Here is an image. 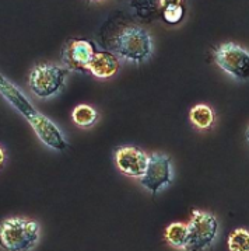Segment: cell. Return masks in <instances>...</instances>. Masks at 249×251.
<instances>
[{
    "instance_id": "cell-12",
    "label": "cell",
    "mask_w": 249,
    "mask_h": 251,
    "mask_svg": "<svg viewBox=\"0 0 249 251\" xmlns=\"http://www.w3.org/2000/svg\"><path fill=\"white\" fill-rule=\"evenodd\" d=\"M190 122L199 129H209L214 122V112L206 104H198L189 111Z\"/></svg>"
},
{
    "instance_id": "cell-17",
    "label": "cell",
    "mask_w": 249,
    "mask_h": 251,
    "mask_svg": "<svg viewBox=\"0 0 249 251\" xmlns=\"http://www.w3.org/2000/svg\"><path fill=\"white\" fill-rule=\"evenodd\" d=\"M171 4H182V0H159V6L162 9L168 7Z\"/></svg>"
},
{
    "instance_id": "cell-10",
    "label": "cell",
    "mask_w": 249,
    "mask_h": 251,
    "mask_svg": "<svg viewBox=\"0 0 249 251\" xmlns=\"http://www.w3.org/2000/svg\"><path fill=\"white\" fill-rule=\"evenodd\" d=\"M0 93L24 118L28 120L34 114L38 112L30 101L27 100V97L21 93L20 89L17 86H14L13 83H10L4 76L0 77Z\"/></svg>"
},
{
    "instance_id": "cell-9",
    "label": "cell",
    "mask_w": 249,
    "mask_h": 251,
    "mask_svg": "<svg viewBox=\"0 0 249 251\" xmlns=\"http://www.w3.org/2000/svg\"><path fill=\"white\" fill-rule=\"evenodd\" d=\"M149 160L150 156L133 146H123L118 149L115 154V161H116L118 169L123 174L129 177H137V178H140L146 173Z\"/></svg>"
},
{
    "instance_id": "cell-15",
    "label": "cell",
    "mask_w": 249,
    "mask_h": 251,
    "mask_svg": "<svg viewBox=\"0 0 249 251\" xmlns=\"http://www.w3.org/2000/svg\"><path fill=\"white\" fill-rule=\"evenodd\" d=\"M228 249L231 251H249V231L235 229L229 234Z\"/></svg>"
},
{
    "instance_id": "cell-16",
    "label": "cell",
    "mask_w": 249,
    "mask_h": 251,
    "mask_svg": "<svg viewBox=\"0 0 249 251\" xmlns=\"http://www.w3.org/2000/svg\"><path fill=\"white\" fill-rule=\"evenodd\" d=\"M164 13H162V17L164 20L170 24H178L182 17H183V7L182 4H171L168 7L162 9Z\"/></svg>"
},
{
    "instance_id": "cell-8",
    "label": "cell",
    "mask_w": 249,
    "mask_h": 251,
    "mask_svg": "<svg viewBox=\"0 0 249 251\" xmlns=\"http://www.w3.org/2000/svg\"><path fill=\"white\" fill-rule=\"evenodd\" d=\"M28 121L34 132L37 133V136L44 145L58 151H65L68 148V142L63 138L60 129L48 117H45L41 112H37L31 118H28Z\"/></svg>"
},
{
    "instance_id": "cell-3",
    "label": "cell",
    "mask_w": 249,
    "mask_h": 251,
    "mask_svg": "<svg viewBox=\"0 0 249 251\" xmlns=\"http://www.w3.org/2000/svg\"><path fill=\"white\" fill-rule=\"evenodd\" d=\"M69 69L58 65L44 63L35 66L30 73L28 84L35 96L41 99H49L65 89Z\"/></svg>"
},
{
    "instance_id": "cell-7",
    "label": "cell",
    "mask_w": 249,
    "mask_h": 251,
    "mask_svg": "<svg viewBox=\"0 0 249 251\" xmlns=\"http://www.w3.org/2000/svg\"><path fill=\"white\" fill-rule=\"evenodd\" d=\"M95 52L90 41L71 40L62 50V60L65 66L73 72H87Z\"/></svg>"
},
{
    "instance_id": "cell-6",
    "label": "cell",
    "mask_w": 249,
    "mask_h": 251,
    "mask_svg": "<svg viewBox=\"0 0 249 251\" xmlns=\"http://www.w3.org/2000/svg\"><path fill=\"white\" fill-rule=\"evenodd\" d=\"M139 180L140 184L144 188H147L153 195H156L159 191V188L170 185L172 182L170 157L167 154L153 153L150 156L147 170Z\"/></svg>"
},
{
    "instance_id": "cell-14",
    "label": "cell",
    "mask_w": 249,
    "mask_h": 251,
    "mask_svg": "<svg viewBox=\"0 0 249 251\" xmlns=\"http://www.w3.org/2000/svg\"><path fill=\"white\" fill-rule=\"evenodd\" d=\"M98 118L97 111L87 104H80L71 112V120L80 128H91Z\"/></svg>"
},
{
    "instance_id": "cell-18",
    "label": "cell",
    "mask_w": 249,
    "mask_h": 251,
    "mask_svg": "<svg viewBox=\"0 0 249 251\" xmlns=\"http://www.w3.org/2000/svg\"><path fill=\"white\" fill-rule=\"evenodd\" d=\"M245 138H247V141L249 142V126L247 128V132H245Z\"/></svg>"
},
{
    "instance_id": "cell-2",
    "label": "cell",
    "mask_w": 249,
    "mask_h": 251,
    "mask_svg": "<svg viewBox=\"0 0 249 251\" xmlns=\"http://www.w3.org/2000/svg\"><path fill=\"white\" fill-rule=\"evenodd\" d=\"M113 50L125 59L141 63L153 53V40L141 27H129L123 30L113 42Z\"/></svg>"
},
{
    "instance_id": "cell-11",
    "label": "cell",
    "mask_w": 249,
    "mask_h": 251,
    "mask_svg": "<svg viewBox=\"0 0 249 251\" xmlns=\"http://www.w3.org/2000/svg\"><path fill=\"white\" fill-rule=\"evenodd\" d=\"M119 71V60L111 52H95L89 72L98 79H108Z\"/></svg>"
},
{
    "instance_id": "cell-1",
    "label": "cell",
    "mask_w": 249,
    "mask_h": 251,
    "mask_svg": "<svg viewBox=\"0 0 249 251\" xmlns=\"http://www.w3.org/2000/svg\"><path fill=\"white\" fill-rule=\"evenodd\" d=\"M0 239L4 249L10 251L31 250L40 239L38 223L21 218L6 219L1 223Z\"/></svg>"
},
{
    "instance_id": "cell-4",
    "label": "cell",
    "mask_w": 249,
    "mask_h": 251,
    "mask_svg": "<svg viewBox=\"0 0 249 251\" xmlns=\"http://www.w3.org/2000/svg\"><path fill=\"white\" fill-rule=\"evenodd\" d=\"M188 243L185 250L202 251L209 249L217 236L219 222L209 212L193 211L192 219L188 225Z\"/></svg>"
},
{
    "instance_id": "cell-13",
    "label": "cell",
    "mask_w": 249,
    "mask_h": 251,
    "mask_svg": "<svg viewBox=\"0 0 249 251\" xmlns=\"http://www.w3.org/2000/svg\"><path fill=\"white\" fill-rule=\"evenodd\" d=\"M188 225H183V223H172L170 225L167 229H165V239L170 243L172 247H177V249H182L185 250L186 247V243H188Z\"/></svg>"
},
{
    "instance_id": "cell-5",
    "label": "cell",
    "mask_w": 249,
    "mask_h": 251,
    "mask_svg": "<svg viewBox=\"0 0 249 251\" xmlns=\"http://www.w3.org/2000/svg\"><path fill=\"white\" fill-rule=\"evenodd\" d=\"M214 60L221 71L239 81L249 80V52L235 42L221 44L214 50Z\"/></svg>"
}]
</instances>
